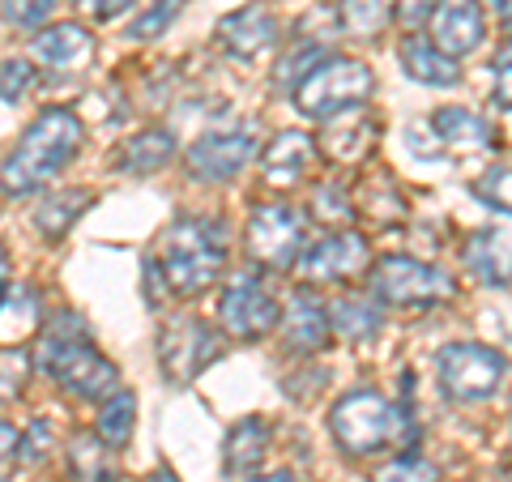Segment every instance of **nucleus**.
<instances>
[{"instance_id": "1", "label": "nucleus", "mask_w": 512, "mask_h": 482, "mask_svg": "<svg viewBox=\"0 0 512 482\" xmlns=\"http://www.w3.org/2000/svg\"><path fill=\"white\" fill-rule=\"evenodd\" d=\"M82 116L69 107H47L26 124V133L18 137V146L5 154L0 163V188L9 197H30L35 188H43L52 175H60L73 163V154L82 150Z\"/></svg>"}, {"instance_id": "2", "label": "nucleus", "mask_w": 512, "mask_h": 482, "mask_svg": "<svg viewBox=\"0 0 512 482\" xmlns=\"http://www.w3.org/2000/svg\"><path fill=\"white\" fill-rule=\"evenodd\" d=\"M227 231H218L214 222L201 218H184L175 222L167 235V252H163V278L175 295H201L210 291L227 261Z\"/></svg>"}, {"instance_id": "3", "label": "nucleus", "mask_w": 512, "mask_h": 482, "mask_svg": "<svg viewBox=\"0 0 512 482\" xmlns=\"http://www.w3.org/2000/svg\"><path fill=\"white\" fill-rule=\"evenodd\" d=\"M329 427H333V440H338L350 457H367V453H380L389 444H402L410 436V423L406 414L384 401L376 389H355L346 393L338 406L329 414Z\"/></svg>"}, {"instance_id": "4", "label": "nucleus", "mask_w": 512, "mask_h": 482, "mask_svg": "<svg viewBox=\"0 0 512 482\" xmlns=\"http://www.w3.org/2000/svg\"><path fill=\"white\" fill-rule=\"evenodd\" d=\"M372 90H376V77H372V69H367L363 60L325 56V60H320L316 69L299 82L295 107H299L308 120H329V116H342V111L359 107Z\"/></svg>"}, {"instance_id": "5", "label": "nucleus", "mask_w": 512, "mask_h": 482, "mask_svg": "<svg viewBox=\"0 0 512 482\" xmlns=\"http://www.w3.org/2000/svg\"><path fill=\"white\" fill-rule=\"evenodd\" d=\"M372 291L389 308H431V303L453 299V278L410 256H384L372 269Z\"/></svg>"}, {"instance_id": "6", "label": "nucleus", "mask_w": 512, "mask_h": 482, "mask_svg": "<svg viewBox=\"0 0 512 482\" xmlns=\"http://www.w3.org/2000/svg\"><path fill=\"white\" fill-rule=\"evenodd\" d=\"M222 355V337L197 316H171L158 333V363L171 384H188Z\"/></svg>"}, {"instance_id": "7", "label": "nucleus", "mask_w": 512, "mask_h": 482, "mask_svg": "<svg viewBox=\"0 0 512 482\" xmlns=\"http://www.w3.org/2000/svg\"><path fill=\"white\" fill-rule=\"evenodd\" d=\"M504 355L478 342H453L440 350V380L444 393L457 401H483L500 389Z\"/></svg>"}, {"instance_id": "8", "label": "nucleus", "mask_w": 512, "mask_h": 482, "mask_svg": "<svg viewBox=\"0 0 512 482\" xmlns=\"http://www.w3.org/2000/svg\"><path fill=\"white\" fill-rule=\"evenodd\" d=\"M303 248V218L291 205H256L248 218V252L269 269H291Z\"/></svg>"}, {"instance_id": "9", "label": "nucleus", "mask_w": 512, "mask_h": 482, "mask_svg": "<svg viewBox=\"0 0 512 482\" xmlns=\"http://www.w3.org/2000/svg\"><path fill=\"white\" fill-rule=\"evenodd\" d=\"M278 320H282L278 303L269 299L256 282H248V273H244V278H235L227 291H222V299H218V325L227 329L231 337H244V342H248V337L274 333Z\"/></svg>"}, {"instance_id": "10", "label": "nucleus", "mask_w": 512, "mask_h": 482, "mask_svg": "<svg viewBox=\"0 0 512 482\" xmlns=\"http://www.w3.org/2000/svg\"><path fill=\"white\" fill-rule=\"evenodd\" d=\"M252 158H256L252 128H222V133H205L201 141H192L188 167L197 180H235Z\"/></svg>"}, {"instance_id": "11", "label": "nucleus", "mask_w": 512, "mask_h": 482, "mask_svg": "<svg viewBox=\"0 0 512 482\" xmlns=\"http://www.w3.org/2000/svg\"><path fill=\"white\" fill-rule=\"evenodd\" d=\"M56 380H60V389L77 401H107L120 389V367L107 355H99L90 342H77L69 350V359L60 363Z\"/></svg>"}, {"instance_id": "12", "label": "nucleus", "mask_w": 512, "mask_h": 482, "mask_svg": "<svg viewBox=\"0 0 512 482\" xmlns=\"http://www.w3.org/2000/svg\"><path fill=\"white\" fill-rule=\"evenodd\" d=\"M367 265V239L359 231H333L303 252V273L312 282H350Z\"/></svg>"}, {"instance_id": "13", "label": "nucleus", "mask_w": 512, "mask_h": 482, "mask_svg": "<svg viewBox=\"0 0 512 482\" xmlns=\"http://www.w3.org/2000/svg\"><path fill=\"white\" fill-rule=\"evenodd\" d=\"M218 43L227 47L231 56H239V60H252V56L269 52V47L278 43V18H274V9L256 0V5H244V9L227 13V18L218 22Z\"/></svg>"}, {"instance_id": "14", "label": "nucleus", "mask_w": 512, "mask_h": 482, "mask_svg": "<svg viewBox=\"0 0 512 482\" xmlns=\"http://www.w3.org/2000/svg\"><path fill=\"white\" fill-rule=\"evenodd\" d=\"M483 9L478 0H440V9L431 13V43L444 56H470L483 43Z\"/></svg>"}, {"instance_id": "15", "label": "nucleus", "mask_w": 512, "mask_h": 482, "mask_svg": "<svg viewBox=\"0 0 512 482\" xmlns=\"http://www.w3.org/2000/svg\"><path fill=\"white\" fill-rule=\"evenodd\" d=\"M282 342L295 355H316L329 342V308L308 286L291 295V308H286V320H282Z\"/></svg>"}, {"instance_id": "16", "label": "nucleus", "mask_w": 512, "mask_h": 482, "mask_svg": "<svg viewBox=\"0 0 512 482\" xmlns=\"http://www.w3.org/2000/svg\"><path fill=\"white\" fill-rule=\"evenodd\" d=\"M90 56H94V35L77 22H56L39 30L35 39V60L47 73H77L90 64Z\"/></svg>"}, {"instance_id": "17", "label": "nucleus", "mask_w": 512, "mask_h": 482, "mask_svg": "<svg viewBox=\"0 0 512 482\" xmlns=\"http://www.w3.org/2000/svg\"><path fill=\"white\" fill-rule=\"evenodd\" d=\"M461 261L487 286L512 282V231H474L470 244L461 248Z\"/></svg>"}, {"instance_id": "18", "label": "nucleus", "mask_w": 512, "mask_h": 482, "mask_svg": "<svg viewBox=\"0 0 512 482\" xmlns=\"http://www.w3.org/2000/svg\"><path fill=\"white\" fill-rule=\"evenodd\" d=\"M372 141H376V120L367 116L363 107L329 116L325 133H320V146H325L329 158H338V163H359V158L372 150Z\"/></svg>"}, {"instance_id": "19", "label": "nucleus", "mask_w": 512, "mask_h": 482, "mask_svg": "<svg viewBox=\"0 0 512 482\" xmlns=\"http://www.w3.org/2000/svg\"><path fill=\"white\" fill-rule=\"evenodd\" d=\"M312 158H316V146H312V137H308V133H295V128H291V133H278V137L265 146V154H261L265 180L274 184V188L299 184L303 175H308Z\"/></svg>"}, {"instance_id": "20", "label": "nucleus", "mask_w": 512, "mask_h": 482, "mask_svg": "<svg viewBox=\"0 0 512 482\" xmlns=\"http://www.w3.org/2000/svg\"><path fill=\"white\" fill-rule=\"evenodd\" d=\"M43 325V299L35 286L9 282V291L0 295V346H22L30 333Z\"/></svg>"}, {"instance_id": "21", "label": "nucleus", "mask_w": 512, "mask_h": 482, "mask_svg": "<svg viewBox=\"0 0 512 482\" xmlns=\"http://www.w3.org/2000/svg\"><path fill=\"white\" fill-rule=\"evenodd\" d=\"M402 69L423 86H457L461 82V64L453 56H444L427 35H410L402 43Z\"/></svg>"}, {"instance_id": "22", "label": "nucleus", "mask_w": 512, "mask_h": 482, "mask_svg": "<svg viewBox=\"0 0 512 482\" xmlns=\"http://www.w3.org/2000/svg\"><path fill=\"white\" fill-rule=\"evenodd\" d=\"M431 128H436L440 141H448V146H457V150H491L495 146V124L470 107H440L436 116H431Z\"/></svg>"}, {"instance_id": "23", "label": "nucleus", "mask_w": 512, "mask_h": 482, "mask_svg": "<svg viewBox=\"0 0 512 482\" xmlns=\"http://www.w3.org/2000/svg\"><path fill=\"white\" fill-rule=\"evenodd\" d=\"M265 448H269V423L265 419L235 423L227 444H222V470H227L231 478H248L256 465H261Z\"/></svg>"}, {"instance_id": "24", "label": "nucleus", "mask_w": 512, "mask_h": 482, "mask_svg": "<svg viewBox=\"0 0 512 482\" xmlns=\"http://www.w3.org/2000/svg\"><path fill=\"white\" fill-rule=\"evenodd\" d=\"M69 474L73 482H116L120 465H116V448H107L99 436H73L69 444Z\"/></svg>"}, {"instance_id": "25", "label": "nucleus", "mask_w": 512, "mask_h": 482, "mask_svg": "<svg viewBox=\"0 0 512 482\" xmlns=\"http://www.w3.org/2000/svg\"><path fill=\"white\" fill-rule=\"evenodd\" d=\"M171 158H175V137L167 128H146V133H137L120 150V167L133 175H154V171H163Z\"/></svg>"}, {"instance_id": "26", "label": "nucleus", "mask_w": 512, "mask_h": 482, "mask_svg": "<svg viewBox=\"0 0 512 482\" xmlns=\"http://www.w3.org/2000/svg\"><path fill=\"white\" fill-rule=\"evenodd\" d=\"M94 197L86 188H64V192H52L47 201H39V210H35V227L47 235V239H60L64 231L73 227L77 218H82V210L90 205Z\"/></svg>"}, {"instance_id": "27", "label": "nucleus", "mask_w": 512, "mask_h": 482, "mask_svg": "<svg viewBox=\"0 0 512 482\" xmlns=\"http://www.w3.org/2000/svg\"><path fill=\"white\" fill-rule=\"evenodd\" d=\"M329 329H338V333H342V342L363 346V342H372V337H376V329H380V312H376L367 299L346 295V299H338V303L329 308Z\"/></svg>"}, {"instance_id": "28", "label": "nucleus", "mask_w": 512, "mask_h": 482, "mask_svg": "<svg viewBox=\"0 0 512 482\" xmlns=\"http://www.w3.org/2000/svg\"><path fill=\"white\" fill-rule=\"evenodd\" d=\"M133 427H137V397L128 389H116L103 410H99V423H94V436H99L107 448H124L133 440Z\"/></svg>"}, {"instance_id": "29", "label": "nucleus", "mask_w": 512, "mask_h": 482, "mask_svg": "<svg viewBox=\"0 0 512 482\" xmlns=\"http://www.w3.org/2000/svg\"><path fill=\"white\" fill-rule=\"evenodd\" d=\"M338 18H342V26L350 30V35L380 39L384 30H389V22H393V9H389V0H342Z\"/></svg>"}, {"instance_id": "30", "label": "nucleus", "mask_w": 512, "mask_h": 482, "mask_svg": "<svg viewBox=\"0 0 512 482\" xmlns=\"http://www.w3.org/2000/svg\"><path fill=\"white\" fill-rule=\"evenodd\" d=\"M320 60H325V43L299 39V43H295V52L278 60V69H274V82H278L282 90H299V82H303V77H308V73L316 69Z\"/></svg>"}, {"instance_id": "31", "label": "nucleus", "mask_w": 512, "mask_h": 482, "mask_svg": "<svg viewBox=\"0 0 512 482\" xmlns=\"http://www.w3.org/2000/svg\"><path fill=\"white\" fill-rule=\"evenodd\" d=\"M363 214H372L376 222H402L406 218V197L393 188V180H372L359 192Z\"/></svg>"}, {"instance_id": "32", "label": "nucleus", "mask_w": 512, "mask_h": 482, "mask_svg": "<svg viewBox=\"0 0 512 482\" xmlns=\"http://www.w3.org/2000/svg\"><path fill=\"white\" fill-rule=\"evenodd\" d=\"M180 9H184V0H158L154 9H146L133 26H128V39H133V43L163 39V35H167V26H171L175 18H180Z\"/></svg>"}, {"instance_id": "33", "label": "nucleus", "mask_w": 512, "mask_h": 482, "mask_svg": "<svg viewBox=\"0 0 512 482\" xmlns=\"http://www.w3.org/2000/svg\"><path fill=\"white\" fill-rule=\"evenodd\" d=\"M30 376V355L22 346H0V401H13Z\"/></svg>"}, {"instance_id": "34", "label": "nucleus", "mask_w": 512, "mask_h": 482, "mask_svg": "<svg viewBox=\"0 0 512 482\" xmlns=\"http://www.w3.org/2000/svg\"><path fill=\"white\" fill-rule=\"evenodd\" d=\"M474 192L491 205V210H500V214L512 218V167H491V171H483V175H478V184H474Z\"/></svg>"}, {"instance_id": "35", "label": "nucleus", "mask_w": 512, "mask_h": 482, "mask_svg": "<svg viewBox=\"0 0 512 482\" xmlns=\"http://www.w3.org/2000/svg\"><path fill=\"white\" fill-rule=\"evenodd\" d=\"M52 440H56V431L47 419H35L26 431H22V440H18V461L22 465H43L47 453H52Z\"/></svg>"}, {"instance_id": "36", "label": "nucleus", "mask_w": 512, "mask_h": 482, "mask_svg": "<svg viewBox=\"0 0 512 482\" xmlns=\"http://www.w3.org/2000/svg\"><path fill=\"white\" fill-rule=\"evenodd\" d=\"M30 86H35V69H30V60H5L0 64V99L5 103L26 99Z\"/></svg>"}, {"instance_id": "37", "label": "nucleus", "mask_w": 512, "mask_h": 482, "mask_svg": "<svg viewBox=\"0 0 512 482\" xmlns=\"http://www.w3.org/2000/svg\"><path fill=\"white\" fill-rule=\"evenodd\" d=\"M376 482H440V474L419 457H397L376 474Z\"/></svg>"}, {"instance_id": "38", "label": "nucleus", "mask_w": 512, "mask_h": 482, "mask_svg": "<svg viewBox=\"0 0 512 482\" xmlns=\"http://www.w3.org/2000/svg\"><path fill=\"white\" fill-rule=\"evenodd\" d=\"M52 5H56V0H5V18H9L13 26L30 30V26H43V22H47Z\"/></svg>"}, {"instance_id": "39", "label": "nucleus", "mask_w": 512, "mask_h": 482, "mask_svg": "<svg viewBox=\"0 0 512 482\" xmlns=\"http://www.w3.org/2000/svg\"><path fill=\"white\" fill-rule=\"evenodd\" d=\"M312 205H316V214H320V218H333V222H346L350 210H355V205L342 197V188H338V184H320V188L312 192Z\"/></svg>"}, {"instance_id": "40", "label": "nucleus", "mask_w": 512, "mask_h": 482, "mask_svg": "<svg viewBox=\"0 0 512 482\" xmlns=\"http://www.w3.org/2000/svg\"><path fill=\"white\" fill-rule=\"evenodd\" d=\"M436 9H440V0H397L393 18L402 22V26H410V30H419Z\"/></svg>"}, {"instance_id": "41", "label": "nucleus", "mask_w": 512, "mask_h": 482, "mask_svg": "<svg viewBox=\"0 0 512 482\" xmlns=\"http://www.w3.org/2000/svg\"><path fill=\"white\" fill-rule=\"evenodd\" d=\"M137 0H77V9L86 13V18L94 22H111V18H120L124 9H133Z\"/></svg>"}, {"instance_id": "42", "label": "nucleus", "mask_w": 512, "mask_h": 482, "mask_svg": "<svg viewBox=\"0 0 512 482\" xmlns=\"http://www.w3.org/2000/svg\"><path fill=\"white\" fill-rule=\"evenodd\" d=\"M495 82H491V99L512 111V64H491Z\"/></svg>"}, {"instance_id": "43", "label": "nucleus", "mask_w": 512, "mask_h": 482, "mask_svg": "<svg viewBox=\"0 0 512 482\" xmlns=\"http://www.w3.org/2000/svg\"><path fill=\"white\" fill-rule=\"evenodd\" d=\"M18 440H22V431L0 419V465H5L9 457H18Z\"/></svg>"}, {"instance_id": "44", "label": "nucleus", "mask_w": 512, "mask_h": 482, "mask_svg": "<svg viewBox=\"0 0 512 482\" xmlns=\"http://www.w3.org/2000/svg\"><path fill=\"white\" fill-rule=\"evenodd\" d=\"M9 282H13V261H9V248L0 244V295L9 291Z\"/></svg>"}, {"instance_id": "45", "label": "nucleus", "mask_w": 512, "mask_h": 482, "mask_svg": "<svg viewBox=\"0 0 512 482\" xmlns=\"http://www.w3.org/2000/svg\"><path fill=\"white\" fill-rule=\"evenodd\" d=\"M483 5H487L500 22H512V0H483Z\"/></svg>"}, {"instance_id": "46", "label": "nucleus", "mask_w": 512, "mask_h": 482, "mask_svg": "<svg viewBox=\"0 0 512 482\" xmlns=\"http://www.w3.org/2000/svg\"><path fill=\"white\" fill-rule=\"evenodd\" d=\"M252 482H299L291 470H274V474H261V478H252Z\"/></svg>"}, {"instance_id": "47", "label": "nucleus", "mask_w": 512, "mask_h": 482, "mask_svg": "<svg viewBox=\"0 0 512 482\" xmlns=\"http://www.w3.org/2000/svg\"><path fill=\"white\" fill-rule=\"evenodd\" d=\"M495 64H512V39L500 47V52H495Z\"/></svg>"}, {"instance_id": "48", "label": "nucleus", "mask_w": 512, "mask_h": 482, "mask_svg": "<svg viewBox=\"0 0 512 482\" xmlns=\"http://www.w3.org/2000/svg\"><path fill=\"white\" fill-rule=\"evenodd\" d=\"M150 482H175V474H171V470H154Z\"/></svg>"}]
</instances>
